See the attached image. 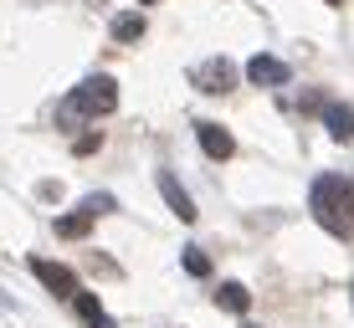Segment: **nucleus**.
<instances>
[{"label": "nucleus", "mask_w": 354, "mask_h": 328, "mask_svg": "<svg viewBox=\"0 0 354 328\" xmlns=\"http://www.w3.org/2000/svg\"><path fill=\"white\" fill-rule=\"evenodd\" d=\"M93 231V215L82 211V215H57V236H67V241H82Z\"/></svg>", "instance_id": "9b49d317"}, {"label": "nucleus", "mask_w": 354, "mask_h": 328, "mask_svg": "<svg viewBox=\"0 0 354 328\" xmlns=\"http://www.w3.org/2000/svg\"><path fill=\"white\" fill-rule=\"evenodd\" d=\"M241 328H262V323H247V318H241Z\"/></svg>", "instance_id": "2eb2a0df"}, {"label": "nucleus", "mask_w": 354, "mask_h": 328, "mask_svg": "<svg viewBox=\"0 0 354 328\" xmlns=\"http://www.w3.org/2000/svg\"><path fill=\"white\" fill-rule=\"evenodd\" d=\"M216 308H226V313H236V318H241V313L252 308V293L241 282H221V287H216Z\"/></svg>", "instance_id": "9d476101"}, {"label": "nucleus", "mask_w": 354, "mask_h": 328, "mask_svg": "<svg viewBox=\"0 0 354 328\" xmlns=\"http://www.w3.org/2000/svg\"><path fill=\"white\" fill-rule=\"evenodd\" d=\"M113 36H118V41H139V36H144V16H139V10H133V16H118Z\"/></svg>", "instance_id": "f8f14e48"}, {"label": "nucleus", "mask_w": 354, "mask_h": 328, "mask_svg": "<svg viewBox=\"0 0 354 328\" xmlns=\"http://www.w3.org/2000/svg\"><path fill=\"white\" fill-rule=\"evenodd\" d=\"M247 82H257V88H283V82H288V62L272 57V52H257L247 62Z\"/></svg>", "instance_id": "39448f33"}, {"label": "nucleus", "mask_w": 354, "mask_h": 328, "mask_svg": "<svg viewBox=\"0 0 354 328\" xmlns=\"http://www.w3.org/2000/svg\"><path fill=\"white\" fill-rule=\"evenodd\" d=\"M160 195H165V205H169V211H175V215H180L185 226L195 221V200H190V190L180 185V180L169 175V169H160Z\"/></svg>", "instance_id": "423d86ee"}, {"label": "nucleus", "mask_w": 354, "mask_h": 328, "mask_svg": "<svg viewBox=\"0 0 354 328\" xmlns=\"http://www.w3.org/2000/svg\"><path fill=\"white\" fill-rule=\"evenodd\" d=\"M31 272H36V282H46V293H57V298H77L82 287H77V272H67L62 262H46V257H31Z\"/></svg>", "instance_id": "20e7f679"}, {"label": "nucleus", "mask_w": 354, "mask_h": 328, "mask_svg": "<svg viewBox=\"0 0 354 328\" xmlns=\"http://www.w3.org/2000/svg\"><path fill=\"white\" fill-rule=\"evenodd\" d=\"M67 103L77 108L82 118H88V113H113V108H118V82L108 77V72H93L88 82H77V93H72Z\"/></svg>", "instance_id": "f03ea898"}, {"label": "nucleus", "mask_w": 354, "mask_h": 328, "mask_svg": "<svg viewBox=\"0 0 354 328\" xmlns=\"http://www.w3.org/2000/svg\"><path fill=\"white\" fill-rule=\"evenodd\" d=\"M82 211H88V215H108V211H118V205H113V195H88Z\"/></svg>", "instance_id": "4468645a"}, {"label": "nucleus", "mask_w": 354, "mask_h": 328, "mask_svg": "<svg viewBox=\"0 0 354 328\" xmlns=\"http://www.w3.org/2000/svg\"><path fill=\"white\" fill-rule=\"evenodd\" d=\"M328 6H344V0H328Z\"/></svg>", "instance_id": "f3484780"}, {"label": "nucleus", "mask_w": 354, "mask_h": 328, "mask_svg": "<svg viewBox=\"0 0 354 328\" xmlns=\"http://www.w3.org/2000/svg\"><path fill=\"white\" fill-rule=\"evenodd\" d=\"M72 308H77V318L88 323V328H118V323L103 313V302H97L93 293H77V298H72Z\"/></svg>", "instance_id": "1a4fd4ad"}, {"label": "nucleus", "mask_w": 354, "mask_h": 328, "mask_svg": "<svg viewBox=\"0 0 354 328\" xmlns=\"http://www.w3.org/2000/svg\"><path fill=\"white\" fill-rule=\"evenodd\" d=\"M139 6H160V0H139Z\"/></svg>", "instance_id": "dca6fc26"}, {"label": "nucleus", "mask_w": 354, "mask_h": 328, "mask_svg": "<svg viewBox=\"0 0 354 328\" xmlns=\"http://www.w3.org/2000/svg\"><path fill=\"white\" fill-rule=\"evenodd\" d=\"M313 215H319L324 231H334V236H349L354 231V185L339 175H319L313 180Z\"/></svg>", "instance_id": "f257e3e1"}, {"label": "nucleus", "mask_w": 354, "mask_h": 328, "mask_svg": "<svg viewBox=\"0 0 354 328\" xmlns=\"http://www.w3.org/2000/svg\"><path fill=\"white\" fill-rule=\"evenodd\" d=\"M195 139H201V149L211 154V160H231V154H236V139H231L221 124H195Z\"/></svg>", "instance_id": "0eeeda50"}, {"label": "nucleus", "mask_w": 354, "mask_h": 328, "mask_svg": "<svg viewBox=\"0 0 354 328\" xmlns=\"http://www.w3.org/2000/svg\"><path fill=\"white\" fill-rule=\"evenodd\" d=\"M324 128L334 133L339 144H349L354 139V108L349 103H324Z\"/></svg>", "instance_id": "6e6552de"}, {"label": "nucleus", "mask_w": 354, "mask_h": 328, "mask_svg": "<svg viewBox=\"0 0 354 328\" xmlns=\"http://www.w3.org/2000/svg\"><path fill=\"white\" fill-rule=\"evenodd\" d=\"M185 272L190 277H205V272H211V257H205L201 247H185Z\"/></svg>", "instance_id": "ddd939ff"}, {"label": "nucleus", "mask_w": 354, "mask_h": 328, "mask_svg": "<svg viewBox=\"0 0 354 328\" xmlns=\"http://www.w3.org/2000/svg\"><path fill=\"white\" fill-rule=\"evenodd\" d=\"M190 77H195V88H201V93L221 98V93H231V88H236V77H241V72H236V62H226V57H205V62L195 67Z\"/></svg>", "instance_id": "7ed1b4c3"}]
</instances>
